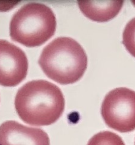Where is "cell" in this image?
<instances>
[{
	"label": "cell",
	"instance_id": "cell-5",
	"mask_svg": "<svg viewBox=\"0 0 135 145\" xmlns=\"http://www.w3.org/2000/svg\"><path fill=\"white\" fill-rule=\"evenodd\" d=\"M28 62L19 47L7 40L0 39V84L14 86L26 76Z\"/></svg>",
	"mask_w": 135,
	"mask_h": 145
},
{
	"label": "cell",
	"instance_id": "cell-2",
	"mask_svg": "<svg viewBox=\"0 0 135 145\" xmlns=\"http://www.w3.org/2000/svg\"><path fill=\"white\" fill-rule=\"evenodd\" d=\"M43 72L61 84H70L83 76L88 57L80 44L70 37H58L43 49L38 59Z\"/></svg>",
	"mask_w": 135,
	"mask_h": 145
},
{
	"label": "cell",
	"instance_id": "cell-10",
	"mask_svg": "<svg viewBox=\"0 0 135 145\" xmlns=\"http://www.w3.org/2000/svg\"><path fill=\"white\" fill-rule=\"evenodd\" d=\"M134 145H135V143H134Z\"/></svg>",
	"mask_w": 135,
	"mask_h": 145
},
{
	"label": "cell",
	"instance_id": "cell-3",
	"mask_svg": "<svg viewBox=\"0 0 135 145\" xmlns=\"http://www.w3.org/2000/svg\"><path fill=\"white\" fill-rule=\"evenodd\" d=\"M56 25L55 14L49 7L41 3H28L12 16L10 36L26 46H39L54 35Z\"/></svg>",
	"mask_w": 135,
	"mask_h": 145
},
{
	"label": "cell",
	"instance_id": "cell-4",
	"mask_svg": "<svg viewBox=\"0 0 135 145\" xmlns=\"http://www.w3.org/2000/svg\"><path fill=\"white\" fill-rule=\"evenodd\" d=\"M101 113L107 125L120 133L135 130V91L116 88L105 96Z\"/></svg>",
	"mask_w": 135,
	"mask_h": 145
},
{
	"label": "cell",
	"instance_id": "cell-8",
	"mask_svg": "<svg viewBox=\"0 0 135 145\" xmlns=\"http://www.w3.org/2000/svg\"><path fill=\"white\" fill-rule=\"evenodd\" d=\"M87 145H125L118 135L109 131H103L95 135Z\"/></svg>",
	"mask_w": 135,
	"mask_h": 145
},
{
	"label": "cell",
	"instance_id": "cell-1",
	"mask_svg": "<svg viewBox=\"0 0 135 145\" xmlns=\"http://www.w3.org/2000/svg\"><path fill=\"white\" fill-rule=\"evenodd\" d=\"M14 106L20 118L34 126L50 125L62 116L65 99L59 87L45 80H33L18 89Z\"/></svg>",
	"mask_w": 135,
	"mask_h": 145
},
{
	"label": "cell",
	"instance_id": "cell-6",
	"mask_svg": "<svg viewBox=\"0 0 135 145\" xmlns=\"http://www.w3.org/2000/svg\"><path fill=\"white\" fill-rule=\"evenodd\" d=\"M0 145H50V139L41 129L7 120L0 125Z\"/></svg>",
	"mask_w": 135,
	"mask_h": 145
},
{
	"label": "cell",
	"instance_id": "cell-7",
	"mask_svg": "<svg viewBox=\"0 0 135 145\" xmlns=\"http://www.w3.org/2000/svg\"><path fill=\"white\" fill-rule=\"evenodd\" d=\"M78 4L82 14L88 18L97 22H106L119 14L124 1H78Z\"/></svg>",
	"mask_w": 135,
	"mask_h": 145
},
{
	"label": "cell",
	"instance_id": "cell-9",
	"mask_svg": "<svg viewBox=\"0 0 135 145\" xmlns=\"http://www.w3.org/2000/svg\"><path fill=\"white\" fill-rule=\"evenodd\" d=\"M122 43L128 52L135 57V17L126 24L124 29Z\"/></svg>",
	"mask_w": 135,
	"mask_h": 145
}]
</instances>
